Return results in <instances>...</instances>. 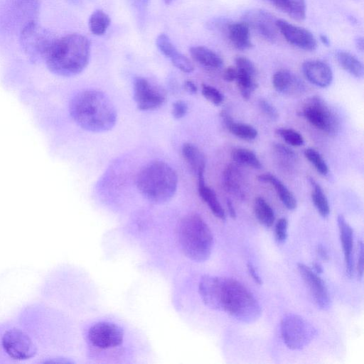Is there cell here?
<instances>
[{
    "mask_svg": "<svg viewBox=\"0 0 364 364\" xmlns=\"http://www.w3.org/2000/svg\"><path fill=\"white\" fill-rule=\"evenodd\" d=\"M297 268L317 306L322 309H328L331 299L328 289L322 279L304 263H298Z\"/></svg>",
    "mask_w": 364,
    "mask_h": 364,
    "instance_id": "14",
    "label": "cell"
},
{
    "mask_svg": "<svg viewBox=\"0 0 364 364\" xmlns=\"http://www.w3.org/2000/svg\"><path fill=\"white\" fill-rule=\"evenodd\" d=\"M280 328L284 343L292 350L305 348L316 334L311 323L295 314H286L282 318Z\"/></svg>",
    "mask_w": 364,
    "mask_h": 364,
    "instance_id": "8",
    "label": "cell"
},
{
    "mask_svg": "<svg viewBox=\"0 0 364 364\" xmlns=\"http://www.w3.org/2000/svg\"><path fill=\"white\" fill-rule=\"evenodd\" d=\"M339 235L344 253L346 272L348 277L353 275V230L343 215H338L337 218Z\"/></svg>",
    "mask_w": 364,
    "mask_h": 364,
    "instance_id": "17",
    "label": "cell"
},
{
    "mask_svg": "<svg viewBox=\"0 0 364 364\" xmlns=\"http://www.w3.org/2000/svg\"><path fill=\"white\" fill-rule=\"evenodd\" d=\"M134 98L140 110H152L162 105L164 94L144 77H137L134 83Z\"/></svg>",
    "mask_w": 364,
    "mask_h": 364,
    "instance_id": "11",
    "label": "cell"
},
{
    "mask_svg": "<svg viewBox=\"0 0 364 364\" xmlns=\"http://www.w3.org/2000/svg\"><path fill=\"white\" fill-rule=\"evenodd\" d=\"M220 117L227 129L234 136L247 141L257 138L258 132L252 125L235 122L225 110L221 112Z\"/></svg>",
    "mask_w": 364,
    "mask_h": 364,
    "instance_id": "22",
    "label": "cell"
},
{
    "mask_svg": "<svg viewBox=\"0 0 364 364\" xmlns=\"http://www.w3.org/2000/svg\"><path fill=\"white\" fill-rule=\"evenodd\" d=\"M301 114L310 124L326 134H335L339 129L338 117L318 96H313L304 102Z\"/></svg>",
    "mask_w": 364,
    "mask_h": 364,
    "instance_id": "9",
    "label": "cell"
},
{
    "mask_svg": "<svg viewBox=\"0 0 364 364\" xmlns=\"http://www.w3.org/2000/svg\"><path fill=\"white\" fill-rule=\"evenodd\" d=\"M302 71L306 78L319 87H328L333 78L331 67L325 62L318 60L305 61Z\"/></svg>",
    "mask_w": 364,
    "mask_h": 364,
    "instance_id": "15",
    "label": "cell"
},
{
    "mask_svg": "<svg viewBox=\"0 0 364 364\" xmlns=\"http://www.w3.org/2000/svg\"><path fill=\"white\" fill-rule=\"evenodd\" d=\"M111 20L102 10H96L90 16L88 25L90 31L95 36L103 35L110 24Z\"/></svg>",
    "mask_w": 364,
    "mask_h": 364,
    "instance_id": "31",
    "label": "cell"
},
{
    "mask_svg": "<svg viewBox=\"0 0 364 364\" xmlns=\"http://www.w3.org/2000/svg\"><path fill=\"white\" fill-rule=\"evenodd\" d=\"M223 181L225 190L238 198L245 196V184L242 173L234 164L228 165L223 173Z\"/></svg>",
    "mask_w": 364,
    "mask_h": 364,
    "instance_id": "18",
    "label": "cell"
},
{
    "mask_svg": "<svg viewBox=\"0 0 364 364\" xmlns=\"http://www.w3.org/2000/svg\"><path fill=\"white\" fill-rule=\"evenodd\" d=\"M277 9L296 21L306 17L305 0H268Z\"/></svg>",
    "mask_w": 364,
    "mask_h": 364,
    "instance_id": "25",
    "label": "cell"
},
{
    "mask_svg": "<svg viewBox=\"0 0 364 364\" xmlns=\"http://www.w3.org/2000/svg\"><path fill=\"white\" fill-rule=\"evenodd\" d=\"M198 292L209 308L224 311L243 323H252L261 315L260 304L252 292L234 278L203 275Z\"/></svg>",
    "mask_w": 364,
    "mask_h": 364,
    "instance_id": "2",
    "label": "cell"
},
{
    "mask_svg": "<svg viewBox=\"0 0 364 364\" xmlns=\"http://www.w3.org/2000/svg\"><path fill=\"white\" fill-rule=\"evenodd\" d=\"M188 112L187 104L182 101L178 100L173 104L172 115L176 119H181Z\"/></svg>",
    "mask_w": 364,
    "mask_h": 364,
    "instance_id": "41",
    "label": "cell"
},
{
    "mask_svg": "<svg viewBox=\"0 0 364 364\" xmlns=\"http://www.w3.org/2000/svg\"><path fill=\"white\" fill-rule=\"evenodd\" d=\"M359 245V252H358V266H357V270H358V276L359 279H363V263H364V255H363V244L362 241H360L358 242Z\"/></svg>",
    "mask_w": 364,
    "mask_h": 364,
    "instance_id": "42",
    "label": "cell"
},
{
    "mask_svg": "<svg viewBox=\"0 0 364 364\" xmlns=\"http://www.w3.org/2000/svg\"><path fill=\"white\" fill-rule=\"evenodd\" d=\"M198 191L213 214L220 220L225 219V213L213 189L205 185L204 178H198Z\"/></svg>",
    "mask_w": 364,
    "mask_h": 364,
    "instance_id": "24",
    "label": "cell"
},
{
    "mask_svg": "<svg viewBox=\"0 0 364 364\" xmlns=\"http://www.w3.org/2000/svg\"><path fill=\"white\" fill-rule=\"evenodd\" d=\"M156 43L159 50L168 58H171L178 52L169 37L165 33L158 36Z\"/></svg>",
    "mask_w": 364,
    "mask_h": 364,
    "instance_id": "34",
    "label": "cell"
},
{
    "mask_svg": "<svg viewBox=\"0 0 364 364\" xmlns=\"http://www.w3.org/2000/svg\"><path fill=\"white\" fill-rule=\"evenodd\" d=\"M276 25L278 31L291 45L307 51L316 48V39L309 30L282 19H277Z\"/></svg>",
    "mask_w": 364,
    "mask_h": 364,
    "instance_id": "12",
    "label": "cell"
},
{
    "mask_svg": "<svg viewBox=\"0 0 364 364\" xmlns=\"http://www.w3.org/2000/svg\"><path fill=\"white\" fill-rule=\"evenodd\" d=\"M236 68V67H235ZM237 69L236 81L240 95L245 100L250 98L252 94L257 87L255 77L256 75Z\"/></svg>",
    "mask_w": 364,
    "mask_h": 364,
    "instance_id": "28",
    "label": "cell"
},
{
    "mask_svg": "<svg viewBox=\"0 0 364 364\" xmlns=\"http://www.w3.org/2000/svg\"><path fill=\"white\" fill-rule=\"evenodd\" d=\"M177 238L182 252L190 259L202 262L210 257L213 236L199 214L189 213L181 219L177 226Z\"/></svg>",
    "mask_w": 364,
    "mask_h": 364,
    "instance_id": "6",
    "label": "cell"
},
{
    "mask_svg": "<svg viewBox=\"0 0 364 364\" xmlns=\"http://www.w3.org/2000/svg\"><path fill=\"white\" fill-rule=\"evenodd\" d=\"M227 32L230 42L237 49L244 50L252 47L250 28L244 21L229 24Z\"/></svg>",
    "mask_w": 364,
    "mask_h": 364,
    "instance_id": "19",
    "label": "cell"
},
{
    "mask_svg": "<svg viewBox=\"0 0 364 364\" xmlns=\"http://www.w3.org/2000/svg\"><path fill=\"white\" fill-rule=\"evenodd\" d=\"M185 88L190 93L194 94L197 92L196 85L191 80H187L185 82Z\"/></svg>",
    "mask_w": 364,
    "mask_h": 364,
    "instance_id": "46",
    "label": "cell"
},
{
    "mask_svg": "<svg viewBox=\"0 0 364 364\" xmlns=\"http://www.w3.org/2000/svg\"><path fill=\"white\" fill-rule=\"evenodd\" d=\"M90 57V43L80 33H71L58 38L44 62L53 73L71 77L87 67Z\"/></svg>",
    "mask_w": 364,
    "mask_h": 364,
    "instance_id": "4",
    "label": "cell"
},
{
    "mask_svg": "<svg viewBox=\"0 0 364 364\" xmlns=\"http://www.w3.org/2000/svg\"><path fill=\"white\" fill-rule=\"evenodd\" d=\"M274 149L277 154L280 156L282 160L289 162L294 161L296 156L294 151L284 144H276L274 146Z\"/></svg>",
    "mask_w": 364,
    "mask_h": 364,
    "instance_id": "39",
    "label": "cell"
},
{
    "mask_svg": "<svg viewBox=\"0 0 364 364\" xmlns=\"http://www.w3.org/2000/svg\"><path fill=\"white\" fill-rule=\"evenodd\" d=\"M202 95L207 100L215 105H220L224 100L223 93L217 88L209 85H202Z\"/></svg>",
    "mask_w": 364,
    "mask_h": 364,
    "instance_id": "35",
    "label": "cell"
},
{
    "mask_svg": "<svg viewBox=\"0 0 364 364\" xmlns=\"http://www.w3.org/2000/svg\"><path fill=\"white\" fill-rule=\"evenodd\" d=\"M173 65L184 73H191L194 70V65L192 62L184 55L178 52L171 58Z\"/></svg>",
    "mask_w": 364,
    "mask_h": 364,
    "instance_id": "36",
    "label": "cell"
},
{
    "mask_svg": "<svg viewBox=\"0 0 364 364\" xmlns=\"http://www.w3.org/2000/svg\"><path fill=\"white\" fill-rule=\"evenodd\" d=\"M261 182L269 183L274 188L279 200L289 210H294L297 206L296 199L287 187L274 175L265 173L258 176Z\"/></svg>",
    "mask_w": 364,
    "mask_h": 364,
    "instance_id": "20",
    "label": "cell"
},
{
    "mask_svg": "<svg viewBox=\"0 0 364 364\" xmlns=\"http://www.w3.org/2000/svg\"><path fill=\"white\" fill-rule=\"evenodd\" d=\"M231 158L236 163L252 167L260 168L261 162L257 155L251 150L246 148H235L231 151Z\"/></svg>",
    "mask_w": 364,
    "mask_h": 364,
    "instance_id": "30",
    "label": "cell"
},
{
    "mask_svg": "<svg viewBox=\"0 0 364 364\" xmlns=\"http://www.w3.org/2000/svg\"><path fill=\"white\" fill-rule=\"evenodd\" d=\"M288 221L285 218H279L274 228L275 239L279 243L284 242L287 237Z\"/></svg>",
    "mask_w": 364,
    "mask_h": 364,
    "instance_id": "37",
    "label": "cell"
},
{
    "mask_svg": "<svg viewBox=\"0 0 364 364\" xmlns=\"http://www.w3.org/2000/svg\"><path fill=\"white\" fill-rule=\"evenodd\" d=\"M316 252H317L318 255L323 260H325V261L328 260V259H329L328 253L327 250H326V248L323 245H318L317 246Z\"/></svg>",
    "mask_w": 364,
    "mask_h": 364,
    "instance_id": "45",
    "label": "cell"
},
{
    "mask_svg": "<svg viewBox=\"0 0 364 364\" xmlns=\"http://www.w3.org/2000/svg\"><path fill=\"white\" fill-rule=\"evenodd\" d=\"M56 39L48 29L35 20L27 21L20 33L22 49L31 60L35 61H44Z\"/></svg>",
    "mask_w": 364,
    "mask_h": 364,
    "instance_id": "7",
    "label": "cell"
},
{
    "mask_svg": "<svg viewBox=\"0 0 364 364\" xmlns=\"http://www.w3.org/2000/svg\"><path fill=\"white\" fill-rule=\"evenodd\" d=\"M309 181L312 188L311 199L314 206L322 217H328L330 207L322 188L314 178H309Z\"/></svg>",
    "mask_w": 364,
    "mask_h": 364,
    "instance_id": "29",
    "label": "cell"
},
{
    "mask_svg": "<svg viewBox=\"0 0 364 364\" xmlns=\"http://www.w3.org/2000/svg\"><path fill=\"white\" fill-rule=\"evenodd\" d=\"M227 207H228V210L230 216L232 218H236V211H235V209L233 206L232 201L230 199L227 200Z\"/></svg>",
    "mask_w": 364,
    "mask_h": 364,
    "instance_id": "47",
    "label": "cell"
},
{
    "mask_svg": "<svg viewBox=\"0 0 364 364\" xmlns=\"http://www.w3.org/2000/svg\"><path fill=\"white\" fill-rule=\"evenodd\" d=\"M320 39L323 44H325L326 46H328L329 44V41L325 35H321L320 36Z\"/></svg>",
    "mask_w": 364,
    "mask_h": 364,
    "instance_id": "50",
    "label": "cell"
},
{
    "mask_svg": "<svg viewBox=\"0 0 364 364\" xmlns=\"http://www.w3.org/2000/svg\"><path fill=\"white\" fill-rule=\"evenodd\" d=\"M48 306L32 305L0 323V363H51Z\"/></svg>",
    "mask_w": 364,
    "mask_h": 364,
    "instance_id": "1",
    "label": "cell"
},
{
    "mask_svg": "<svg viewBox=\"0 0 364 364\" xmlns=\"http://www.w3.org/2000/svg\"><path fill=\"white\" fill-rule=\"evenodd\" d=\"M259 107L262 112L272 120H276L279 117V113L275 107L269 101L261 99L258 102Z\"/></svg>",
    "mask_w": 364,
    "mask_h": 364,
    "instance_id": "38",
    "label": "cell"
},
{
    "mask_svg": "<svg viewBox=\"0 0 364 364\" xmlns=\"http://www.w3.org/2000/svg\"><path fill=\"white\" fill-rule=\"evenodd\" d=\"M136 182L139 191L146 200L162 204L173 197L178 186V176L166 162L154 161L141 169Z\"/></svg>",
    "mask_w": 364,
    "mask_h": 364,
    "instance_id": "5",
    "label": "cell"
},
{
    "mask_svg": "<svg viewBox=\"0 0 364 364\" xmlns=\"http://www.w3.org/2000/svg\"><path fill=\"white\" fill-rule=\"evenodd\" d=\"M247 270L250 274V275L252 277V278L254 279V281L257 283L258 284H261L262 283V279L257 274V271L255 269V267L252 265V263L248 262L247 263Z\"/></svg>",
    "mask_w": 364,
    "mask_h": 364,
    "instance_id": "44",
    "label": "cell"
},
{
    "mask_svg": "<svg viewBox=\"0 0 364 364\" xmlns=\"http://www.w3.org/2000/svg\"><path fill=\"white\" fill-rule=\"evenodd\" d=\"M90 343L101 349H107L119 346L124 339L123 329L118 325L101 321L92 325L88 330Z\"/></svg>",
    "mask_w": 364,
    "mask_h": 364,
    "instance_id": "10",
    "label": "cell"
},
{
    "mask_svg": "<svg viewBox=\"0 0 364 364\" xmlns=\"http://www.w3.org/2000/svg\"><path fill=\"white\" fill-rule=\"evenodd\" d=\"M276 134L282 138L286 143L293 146H301L304 143L302 135L299 132L291 128H277Z\"/></svg>",
    "mask_w": 364,
    "mask_h": 364,
    "instance_id": "33",
    "label": "cell"
},
{
    "mask_svg": "<svg viewBox=\"0 0 364 364\" xmlns=\"http://www.w3.org/2000/svg\"><path fill=\"white\" fill-rule=\"evenodd\" d=\"M182 154L197 178H204L206 160L203 153L194 144L186 143L182 147Z\"/></svg>",
    "mask_w": 364,
    "mask_h": 364,
    "instance_id": "21",
    "label": "cell"
},
{
    "mask_svg": "<svg viewBox=\"0 0 364 364\" xmlns=\"http://www.w3.org/2000/svg\"><path fill=\"white\" fill-rule=\"evenodd\" d=\"M244 21L262 38L274 42L278 34L277 19L269 12L261 9L251 10L246 13Z\"/></svg>",
    "mask_w": 364,
    "mask_h": 364,
    "instance_id": "13",
    "label": "cell"
},
{
    "mask_svg": "<svg viewBox=\"0 0 364 364\" xmlns=\"http://www.w3.org/2000/svg\"><path fill=\"white\" fill-rule=\"evenodd\" d=\"M336 59L340 66L351 75L358 78L363 76V63L351 53L339 51L336 53Z\"/></svg>",
    "mask_w": 364,
    "mask_h": 364,
    "instance_id": "26",
    "label": "cell"
},
{
    "mask_svg": "<svg viewBox=\"0 0 364 364\" xmlns=\"http://www.w3.org/2000/svg\"><path fill=\"white\" fill-rule=\"evenodd\" d=\"M272 85L278 92L287 95H299L305 91L304 82L291 71L280 70L272 76Z\"/></svg>",
    "mask_w": 364,
    "mask_h": 364,
    "instance_id": "16",
    "label": "cell"
},
{
    "mask_svg": "<svg viewBox=\"0 0 364 364\" xmlns=\"http://www.w3.org/2000/svg\"><path fill=\"white\" fill-rule=\"evenodd\" d=\"M355 46L360 51L363 52V47H364V42H363V38L362 37H358L356 39Z\"/></svg>",
    "mask_w": 364,
    "mask_h": 364,
    "instance_id": "48",
    "label": "cell"
},
{
    "mask_svg": "<svg viewBox=\"0 0 364 364\" xmlns=\"http://www.w3.org/2000/svg\"><path fill=\"white\" fill-rule=\"evenodd\" d=\"M237 77V69L235 67L230 66L223 73V78L227 82H233Z\"/></svg>",
    "mask_w": 364,
    "mask_h": 364,
    "instance_id": "43",
    "label": "cell"
},
{
    "mask_svg": "<svg viewBox=\"0 0 364 364\" xmlns=\"http://www.w3.org/2000/svg\"><path fill=\"white\" fill-rule=\"evenodd\" d=\"M254 212L258 221L267 228L272 226L275 220L273 209L262 197H257L254 201Z\"/></svg>",
    "mask_w": 364,
    "mask_h": 364,
    "instance_id": "27",
    "label": "cell"
},
{
    "mask_svg": "<svg viewBox=\"0 0 364 364\" xmlns=\"http://www.w3.org/2000/svg\"><path fill=\"white\" fill-rule=\"evenodd\" d=\"M189 51L194 60L205 68L218 69L223 64V60L219 55L205 46H193L190 48Z\"/></svg>",
    "mask_w": 364,
    "mask_h": 364,
    "instance_id": "23",
    "label": "cell"
},
{
    "mask_svg": "<svg viewBox=\"0 0 364 364\" xmlns=\"http://www.w3.org/2000/svg\"><path fill=\"white\" fill-rule=\"evenodd\" d=\"M304 154L321 175L326 176L328 174V167L319 152L314 149L308 148L304 150Z\"/></svg>",
    "mask_w": 364,
    "mask_h": 364,
    "instance_id": "32",
    "label": "cell"
},
{
    "mask_svg": "<svg viewBox=\"0 0 364 364\" xmlns=\"http://www.w3.org/2000/svg\"><path fill=\"white\" fill-rule=\"evenodd\" d=\"M70 114L82 129L104 132L117 122V111L107 95L97 90H85L73 96L69 105Z\"/></svg>",
    "mask_w": 364,
    "mask_h": 364,
    "instance_id": "3",
    "label": "cell"
},
{
    "mask_svg": "<svg viewBox=\"0 0 364 364\" xmlns=\"http://www.w3.org/2000/svg\"><path fill=\"white\" fill-rule=\"evenodd\" d=\"M235 62L236 68L256 75V68L254 63L247 58L237 56L235 58Z\"/></svg>",
    "mask_w": 364,
    "mask_h": 364,
    "instance_id": "40",
    "label": "cell"
},
{
    "mask_svg": "<svg viewBox=\"0 0 364 364\" xmlns=\"http://www.w3.org/2000/svg\"><path fill=\"white\" fill-rule=\"evenodd\" d=\"M313 267L314 269V272L317 274H321L323 272V267L318 262H314Z\"/></svg>",
    "mask_w": 364,
    "mask_h": 364,
    "instance_id": "49",
    "label": "cell"
}]
</instances>
